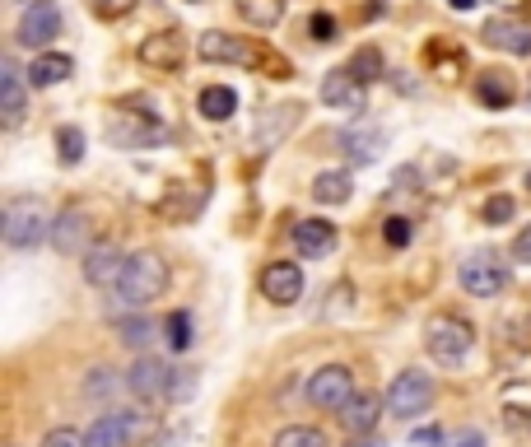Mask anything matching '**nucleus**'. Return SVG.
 Here are the masks:
<instances>
[{"mask_svg": "<svg viewBox=\"0 0 531 447\" xmlns=\"http://www.w3.org/2000/svg\"><path fill=\"white\" fill-rule=\"evenodd\" d=\"M126 252L117 243H94L84 252V280L94 289H117V280L126 275Z\"/></svg>", "mask_w": 531, "mask_h": 447, "instance_id": "11", "label": "nucleus"}, {"mask_svg": "<svg viewBox=\"0 0 531 447\" xmlns=\"http://www.w3.org/2000/svg\"><path fill=\"white\" fill-rule=\"evenodd\" d=\"M350 191H354L350 173H317L313 201L317 205H345V201H350Z\"/></svg>", "mask_w": 531, "mask_h": 447, "instance_id": "23", "label": "nucleus"}, {"mask_svg": "<svg viewBox=\"0 0 531 447\" xmlns=\"http://www.w3.org/2000/svg\"><path fill=\"white\" fill-rule=\"evenodd\" d=\"M504 219H513V201L508 196H490L485 201V224H504Z\"/></svg>", "mask_w": 531, "mask_h": 447, "instance_id": "32", "label": "nucleus"}, {"mask_svg": "<svg viewBox=\"0 0 531 447\" xmlns=\"http://www.w3.org/2000/svg\"><path fill=\"white\" fill-rule=\"evenodd\" d=\"M103 392H117V378H112V368H94V378H89V396H103Z\"/></svg>", "mask_w": 531, "mask_h": 447, "instance_id": "36", "label": "nucleus"}, {"mask_svg": "<svg viewBox=\"0 0 531 447\" xmlns=\"http://www.w3.org/2000/svg\"><path fill=\"white\" fill-rule=\"evenodd\" d=\"M191 396H196V378H191V368H187V373H173L168 401H191Z\"/></svg>", "mask_w": 531, "mask_h": 447, "instance_id": "33", "label": "nucleus"}, {"mask_svg": "<svg viewBox=\"0 0 531 447\" xmlns=\"http://www.w3.org/2000/svg\"><path fill=\"white\" fill-rule=\"evenodd\" d=\"M56 154H61V163H80L84 159V131L80 126H61V131H56Z\"/></svg>", "mask_w": 531, "mask_h": 447, "instance_id": "29", "label": "nucleus"}, {"mask_svg": "<svg viewBox=\"0 0 531 447\" xmlns=\"http://www.w3.org/2000/svg\"><path fill=\"white\" fill-rule=\"evenodd\" d=\"M261 294L271 298V303H299L303 271L294 266V261H271V266L261 271Z\"/></svg>", "mask_w": 531, "mask_h": 447, "instance_id": "12", "label": "nucleus"}, {"mask_svg": "<svg viewBox=\"0 0 531 447\" xmlns=\"http://www.w3.org/2000/svg\"><path fill=\"white\" fill-rule=\"evenodd\" d=\"M173 373L164 359H154V354H140L131 373H126V392L140 396V401H168V387H173Z\"/></svg>", "mask_w": 531, "mask_h": 447, "instance_id": "9", "label": "nucleus"}, {"mask_svg": "<svg viewBox=\"0 0 531 447\" xmlns=\"http://www.w3.org/2000/svg\"><path fill=\"white\" fill-rule=\"evenodd\" d=\"M42 447H84V434H75V429H52V434L42 438Z\"/></svg>", "mask_w": 531, "mask_h": 447, "instance_id": "35", "label": "nucleus"}, {"mask_svg": "<svg viewBox=\"0 0 531 447\" xmlns=\"http://www.w3.org/2000/svg\"><path fill=\"white\" fill-rule=\"evenodd\" d=\"M168 345H173V350H187L191 345V317L187 312H173V317H168Z\"/></svg>", "mask_w": 531, "mask_h": 447, "instance_id": "30", "label": "nucleus"}, {"mask_svg": "<svg viewBox=\"0 0 531 447\" xmlns=\"http://www.w3.org/2000/svg\"><path fill=\"white\" fill-rule=\"evenodd\" d=\"M187 56V38L182 33H154V38L140 42V61L150 70H177Z\"/></svg>", "mask_w": 531, "mask_h": 447, "instance_id": "15", "label": "nucleus"}, {"mask_svg": "<svg viewBox=\"0 0 531 447\" xmlns=\"http://www.w3.org/2000/svg\"><path fill=\"white\" fill-rule=\"evenodd\" d=\"M429 406H434V378L420 373V368L396 373V382L387 387V415H396V420H420Z\"/></svg>", "mask_w": 531, "mask_h": 447, "instance_id": "4", "label": "nucleus"}, {"mask_svg": "<svg viewBox=\"0 0 531 447\" xmlns=\"http://www.w3.org/2000/svg\"><path fill=\"white\" fill-rule=\"evenodd\" d=\"M308 401H313L317 410H336V415H341V410L354 401V373L345 364L317 368L313 382H308Z\"/></svg>", "mask_w": 531, "mask_h": 447, "instance_id": "8", "label": "nucleus"}, {"mask_svg": "<svg viewBox=\"0 0 531 447\" xmlns=\"http://www.w3.org/2000/svg\"><path fill=\"white\" fill-rule=\"evenodd\" d=\"M527 187H531V177H527Z\"/></svg>", "mask_w": 531, "mask_h": 447, "instance_id": "42", "label": "nucleus"}, {"mask_svg": "<svg viewBox=\"0 0 531 447\" xmlns=\"http://www.w3.org/2000/svg\"><path fill=\"white\" fill-rule=\"evenodd\" d=\"M527 98H531V89H527Z\"/></svg>", "mask_w": 531, "mask_h": 447, "instance_id": "43", "label": "nucleus"}, {"mask_svg": "<svg viewBox=\"0 0 531 447\" xmlns=\"http://www.w3.org/2000/svg\"><path fill=\"white\" fill-rule=\"evenodd\" d=\"M52 247L61 252V257H70V252H84L89 247V215L84 210H61L56 215V224H52Z\"/></svg>", "mask_w": 531, "mask_h": 447, "instance_id": "14", "label": "nucleus"}, {"mask_svg": "<svg viewBox=\"0 0 531 447\" xmlns=\"http://www.w3.org/2000/svg\"><path fill=\"white\" fill-rule=\"evenodd\" d=\"M382 415H387V401H378V396L368 392V396H354L350 406L341 410V424L350 429L354 438H364V434H373V429H378Z\"/></svg>", "mask_w": 531, "mask_h": 447, "instance_id": "18", "label": "nucleus"}, {"mask_svg": "<svg viewBox=\"0 0 531 447\" xmlns=\"http://www.w3.org/2000/svg\"><path fill=\"white\" fill-rule=\"evenodd\" d=\"M448 447H485V434L480 429H462L457 438H448Z\"/></svg>", "mask_w": 531, "mask_h": 447, "instance_id": "38", "label": "nucleus"}, {"mask_svg": "<svg viewBox=\"0 0 531 447\" xmlns=\"http://www.w3.org/2000/svg\"><path fill=\"white\" fill-rule=\"evenodd\" d=\"M196 108H201V117H210V122H229L233 112H238V94H233L229 84H210V89H201Z\"/></svg>", "mask_w": 531, "mask_h": 447, "instance_id": "22", "label": "nucleus"}, {"mask_svg": "<svg viewBox=\"0 0 531 447\" xmlns=\"http://www.w3.org/2000/svg\"><path fill=\"white\" fill-rule=\"evenodd\" d=\"M70 75H75V61L61 52H38L33 66H28V84H33V89H52V84L70 80Z\"/></svg>", "mask_w": 531, "mask_h": 447, "instance_id": "21", "label": "nucleus"}, {"mask_svg": "<svg viewBox=\"0 0 531 447\" xmlns=\"http://www.w3.org/2000/svg\"><path fill=\"white\" fill-rule=\"evenodd\" d=\"M476 94H480V103H490V108H508V103H513V84H508L504 70H485L476 84Z\"/></svg>", "mask_w": 531, "mask_h": 447, "instance_id": "25", "label": "nucleus"}, {"mask_svg": "<svg viewBox=\"0 0 531 447\" xmlns=\"http://www.w3.org/2000/svg\"><path fill=\"white\" fill-rule=\"evenodd\" d=\"M471 345H476V331L462 317H429V326H424V350L434 354L438 364H462Z\"/></svg>", "mask_w": 531, "mask_h": 447, "instance_id": "5", "label": "nucleus"}, {"mask_svg": "<svg viewBox=\"0 0 531 447\" xmlns=\"http://www.w3.org/2000/svg\"><path fill=\"white\" fill-rule=\"evenodd\" d=\"M513 257H518V261H531V224L518 233V238H513Z\"/></svg>", "mask_w": 531, "mask_h": 447, "instance_id": "39", "label": "nucleus"}, {"mask_svg": "<svg viewBox=\"0 0 531 447\" xmlns=\"http://www.w3.org/2000/svg\"><path fill=\"white\" fill-rule=\"evenodd\" d=\"M168 289V261L159 252H136V257L126 261V275L117 280V303H154V298Z\"/></svg>", "mask_w": 531, "mask_h": 447, "instance_id": "2", "label": "nucleus"}, {"mask_svg": "<svg viewBox=\"0 0 531 447\" xmlns=\"http://www.w3.org/2000/svg\"><path fill=\"white\" fill-rule=\"evenodd\" d=\"M322 103L336 112H364V84L354 80L350 70H331L322 80Z\"/></svg>", "mask_w": 531, "mask_h": 447, "instance_id": "13", "label": "nucleus"}, {"mask_svg": "<svg viewBox=\"0 0 531 447\" xmlns=\"http://www.w3.org/2000/svg\"><path fill=\"white\" fill-rule=\"evenodd\" d=\"M154 420L136 415V410H112L103 420H94V429L84 434V447H131L136 438H150Z\"/></svg>", "mask_w": 531, "mask_h": 447, "instance_id": "6", "label": "nucleus"}, {"mask_svg": "<svg viewBox=\"0 0 531 447\" xmlns=\"http://www.w3.org/2000/svg\"><path fill=\"white\" fill-rule=\"evenodd\" d=\"M52 224L56 219H47L42 201H33V196H14V201L5 205V215H0V238H5L10 247H19V252H28V247H38L42 238H52Z\"/></svg>", "mask_w": 531, "mask_h": 447, "instance_id": "3", "label": "nucleus"}, {"mask_svg": "<svg viewBox=\"0 0 531 447\" xmlns=\"http://www.w3.org/2000/svg\"><path fill=\"white\" fill-rule=\"evenodd\" d=\"M308 28H313L317 42H331V33H336V19H331V14H313V24H308Z\"/></svg>", "mask_w": 531, "mask_h": 447, "instance_id": "37", "label": "nucleus"}, {"mask_svg": "<svg viewBox=\"0 0 531 447\" xmlns=\"http://www.w3.org/2000/svg\"><path fill=\"white\" fill-rule=\"evenodd\" d=\"M485 42L499 47L508 56H531V24H518V19H490L485 24Z\"/></svg>", "mask_w": 531, "mask_h": 447, "instance_id": "16", "label": "nucleus"}, {"mask_svg": "<svg viewBox=\"0 0 531 447\" xmlns=\"http://www.w3.org/2000/svg\"><path fill=\"white\" fill-rule=\"evenodd\" d=\"M154 336V326L145 322V317H117V340L122 345H131V350H145Z\"/></svg>", "mask_w": 531, "mask_h": 447, "instance_id": "27", "label": "nucleus"}, {"mask_svg": "<svg viewBox=\"0 0 531 447\" xmlns=\"http://www.w3.org/2000/svg\"><path fill=\"white\" fill-rule=\"evenodd\" d=\"M196 56L201 61H224V66H271L275 80H289V66L271 47H257L252 38H233V33H201L196 38Z\"/></svg>", "mask_w": 531, "mask_h": 447, "instance_id": "1", "label": "nucleus"}, {"mask_svg": "<svg viewBox=\"0 0 531 447\" xmlns=\"http://www.w3.org/2000/svg\"><path fill=\"white\" fill-rule=\"evenodd\" d=\"M350 447H387V443H382V438L378 434H364V438H354V443Z\"/></svg>", "mask_w": 531, "mask_h": 447, "instance_id": "40", "label": "nucleus"}, {"mask_svg": "<svg viewBox=\"0 0 531 447\" xmlns=\"http://www.w3.org/2000/svg\"><path fill=\"white\" fill-rule=\"evenodd\" d=\"M271 447H327V434H322V429H313V424H289V429H280V434H275Z\"/></svg>", "mask_w": 531, "mask_h": 447, "instance_id": "26", "label": "nucleus"}, {"mask_svg": "<svg viewBox=\"0 0 531 447\" xmlns=\"http://www.w3.org/2000/svg\"><path fill=\"white\" fill-rule=\"evenodd\" d=\"M14 38L24 42V47H47L52 38H61V10H56L52 0H33V5L19 14Z\"/></svg>", "mask_w": 531, "mask_h": 447, "instance_id": "10", "label": "nucleus"}, {"mask_svg": "<svg viewBox=\"0 0 531 447\" xmlns=\"http://www.w3.org/2000/svg\"><path fill=\"white\" fill-rule=\"evenodd\" d=\"M94 10L103 14V19H122V14L136 10V0H94Z\"/></svg>", "mask_w": 531, "mask_h": 447, "instance_id": "34", "label": "nucleus"}, {"mask_svg": "<svg viewBox=\"0 0 531 447\" xmlns=\"http://www.w3.org/2000/svg\"><path fill=\"white\" fill-rule=\"evenodd\" d=\"M382 145H387V136H382V131H373L368 122L341 131V149H345V159H350L354 168H359V163H373V159H378Z\"/></svg>", "mask_w": 531, "mask_h": 447, "instance_id": "17", "label": "nucleus"}, {"mask_svg": "<svg viewBox=\"0 0 531 447\" xmlns=\"http://www.w3.org/2000/svg\"><path fill=\"white\" fill-rule=\"evenodd\" d=\"M410 233H415V224H410V219H387L382 238H387L392 247H406V243H410Z\"/></svg>", "mask_w": 531, "mask_h": 447, "instance_id": "31", "label": "nucleus"}, {"mask_svg": "<svg viewBox=\"0 0 531 447\" xmlns=\"http://www.w3.org/2000/svg\"><path fill=\"white\" fill-rule=\"evenodd\" d=\"M294 243H299L303 257H327L331 247H336V224H327V219H299L294 224Z\"/></svg>", "mask_w": 531, "mask_h": 447, "instance_id": "20", "label": "nucleus"}, {"mask_svg": "<svg viewBox=\"0 0 531 447\" xmlns=\"http://www.w3.org/2000/svg\"><path fill=\"white\" fill-rule=\"evenodd\" d=\"M238 14L252 28H275L285 19V0H238Z\"/></svg>", "mask_w": 531, "mask_h": 447, "instance_id": "24", "label": "nucleus"}, {"mask_svg": "<svg viewBox=\"0 0 531 447\" xmlns=\"http://www.w3.org/2000/svg\"><path fill=\"white\" fill-rule=\"evenodd\" d=\"M354 75V80L359 84H368V80H378V70H382V56H378V47H359V52H354V61L350 66H345Z\"/></svg>", "mask_w": 531, "mask_h": 447, "instance_id": "28", "label": "nucleus"}, {"mask_svg": "<svg viewBox=\"0 0 531 447\" xmlns=\"http://www.w3.org/2000/svg\"><path fill=\"white\" fill-rule=\"evenodd\" d=\"M0 112H5V126H19L28 112V98H24V80H19V66L5 61L0 66Z\"/></svg>", "mask_w": 531, "mask_h": 447, "instance_id": "19", "label": "nucleus"}, {"mask_svg": "<svg viewBox=\"0 0 531 447\" xmlns=\"http://www.w3.org/2000/svg\"><path fill=\"white\" fill-rule=\"evenodd\" d=\"M457 280H462V289L471 298H494L508 285V266L499 261V252H471V257L462 261Z\"/></svg>", "mask_w": 531, "mask_h": 447, "instance_id": "7", "label": "nucleus"}, {"mask_svg": "<svg viewBox=\"0 0 531 447\" xmlns=\"http://www.w3.org/2000/svg\"><path fill=\"white\" fill-rule=\"evenodd\" d=\"M415 443H424V447H434V443H438V434H434V429H420V434H415Z\"/></svg>", "mask_w": 531, "mask_h": 447, "instance_id": "41", "label": "nucleus"}]
</instances>
